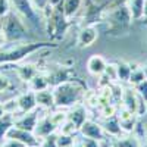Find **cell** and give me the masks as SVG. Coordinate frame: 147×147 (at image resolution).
Masks as SVG:
<instances>
[{
  "label": "cell",
  "mask_w": 147,
  "mask_h": 147,
  "mask_svg": "<svg viewBox=\"0 0 147 147\" xmlns=\"http://www.w3.org/2000/svg\"><path fill=\"white\" fill-rule=\"evenodd\" d=\"M0 30L3 32L6 44L22 43V41L30 40L27 24L24 22V19L12 9L3 18H0Z\"/></svg>",
  "instance_id": "1"
},
{
  "label": "cell",
  "mask_w": 147,
  "mask_h": 147,
  "mask_svg": "<svg viewBox=\"0 0 147 147\" xmlns=\"http://www.w3.org/2000/svg\"><path fill=\"white\" fill-rule=\"evenodd\" d=\"M50 44L47 43H37V41H22L13 44H5L0 49V66L9 63H19L27 56L43 50Z\"/></svg>",
  "instance_id": "2"
},
{
  "label": "cell",
  "mask_w": 147,
  "mask_h": 147,
  "mask_svg": "<svg viewBox=\"0 0 147 147\" xmlns=\"http://www.w3.org/2000/svg\"><path fill=\"white\" fill-rule=\"evenodd\" d=\"M85 94L84 87L77 82L68 80L65 82L57 84L53 87V97H55V107L57 109H66L78 105Z\"/></svg>",
  "instance_id": "3"
},
{
  "label": "cell",
  "mask_w": 147,
  "mask_h": 147,
  "mask_svg": "<svg viewBox=\"0 0 147 147\" xmlns=\"http://www.w3.org/2000/svg\"><path fill=\"white\" fill-rule=\"evenodd\" d=\"M106 22L109 24L107 27V32H110L112 35H124L128 32L131 24H132V16L131 12L127 6V3L118 5L115 7H112L110 10L106 12Z\"/></svg>",
  "instance_id": "4"
},
{
  "label": "cell",
  "mask_w": 147,
  "mask_h": 147,
  "mask_svg": "<svg viewBox=\"0 0 147 147\" xmlns=\"http://www.w3.org/2000/svg\"><path fill=\"white\" fill-rule=\"evenodd\" d=\"M10 7L12 10L24 19V22H28V25L32 28H40L43 25V21L38 15V10L34 7L31 0H10Z\"/></svg>",
  "instance_id": "5"
},
{
  "label": "cell",
  "mask_w": 147,
  "mask_h": 147,
  "mask_svg": "<svg viewBox=\"0 0 147 147\" xmlns=\"http://www.w3.org/2000/svg\"><path fill=\"white\" fill-rule=\"evenodd\" d=\"M6 138H13V140H18L21 143H24L27 147H38L40 146V138L35 137L34 132H30V131H25V129H21V128H16V127H12L7 134H6Z\"/></svg>",
  "instance_id": "6"
},
{
  "label": "cell",
  "mask_w": 147,
  "mask_h": 147,
  "mask_svg": "<svg viewBox=\"0 0 147 147\" xmlns=\"http://www.w3.org/2000/svg\"><path fill=\"white\" fill-rule=\"evenodd\" d=\"M80 136L81 137H87V138H94L99 141H105L106 140V134L102 128V125L96 121L91 119H85V122L80 127Z\"/></svg>",
  "instance_id": "7"
},
{
  "label": "cell",
  "mask_w": 147,
  "mask_h": 147,
  "mask_svg": "<svg viewBox=\"0 0 147 147\" xmlns=\"http://www.w3.org/2000/svg\"><path fill=\"white\" fill-rule=\"evenodd\" d=\"M37 121H38V110L37 109L32 110V112H27V113H16L15 121H13V127L34 132Z\"/></svg>",
  "instance_id": "8"
},
{
  "label": "cell",
  "mask_w": 147,
  "mask_h": 147,
  "mask_svg": "<svg viewBox=\"0 0 147 147\" xmlns=\"http://www.w3.org/2000/svg\"><path fill=\"white\" fill-rule=\"evenodd\" d=\"M57 131V127L55 125V122L52 121L50 118V113L49 115H44L41 118H38V121H37V125L34 128V134L37 138H46L49 136H52V134H55Z\"/></svg>",
  "instance_id": "9"
},
{
  "label": "cell",
  "mask_w": 147,
  "mask_h": 147,
  "mask_svg": "<svg viewBox=\"0 0 147 147\" xmlns=\"http://www.w3.org/2000/svg\"><path fill=\"white\" fill-rule=\"evenodd\" d=\"M97 38H99V30L94 25H87L78 32L77 44L80 49H87V47L93 46Z\"/></svg>",
  "instance_id": "10"
},
{
  "label": "cell",
  "mask_w": 147,
  "mask_h": 147,
  "mask_svg": "<svg viewBox=\"0 0 147 147\" xmlns=\"http://www.w3.org/2000/svg\"><path fill=\"white\" fill-rule=\"evenodd\" d=\"M16 103H18V109L19 113H27V112H32L37 109V100H35V93L32 90H28L25 93H21L16 97Z\"/></svg>",
  "instance_id": "11"
},
{
  "label": "cell",
  "mask_w": 147,
  "mask_h": 147,
  "mask_svg": "<svg viewBox=\"0 0 147 147\" xmlns=\"http://www.w3.org/2000/svg\"><path fill=\"white\" fill-rule=\"evenodd\" d=\"M116 116H118V121H119V125H121L122 131L127 132V134L134 131V128H136V125H137V121H138V116L136 113L129 112V110H127L124 107L116 113Z\"/></svg>",
  "instance_id": "12"
},
{
  "label": "cell",
  "mask_w": 147,
  "mask_h": 147,
  "mask_svg": "<svg viewBox=\"0 0 147 147\" xmlns=\"http://www.w3.org/2000/svg\"><path fill=\"white\" fill-rule=\"evenodd\" d=\"M100 125H102V128H103L106 136H110V137H113V138L121 137L122 132H124V131H122V128H121V125H119V121H118L116 113L112 115V116L105 118V121L102 122Z\"/></svg>",
  "instance_id": "13"
},
{
  "label": "cell",
  "mask_w": 147,
  "mask_h": 147,
  "mask_svg": "<svg viewBox=\"0 0 147 147\" xmlns=\"http://www.w3.org/2000/svg\"><path fill=\"white\" fill-rule=\"evenodd\" d=\"M106 66H107V62L105 60V57L100 56V55H93L87 60V71L94 77L103 75L105 71H106Z\"/></svg>",
  "instance_id": "14"
},
{
  "label": "cell",
  "mask_w": 147,
  "mask_h": 147,
  "mask_svg": "<svg viewBox=\"0 0 147 147\" xmlns=\"http://www.w3.org/2000/svg\"><path fill=\"white\" fill-rule=\"evenodd\" d=\"M16 65V63H15ZM16 69V75H18V78L21 80V81H24V82H30L37 74H38L40 71H38V68H37V65H34V63H30V62H27V63H21V65H16L15 66Z\"/></svg>",
  "instance_id": "15"
},
{
  "label": "cell",
  "mask_w": 147,
  "mask_h": 147,
  "mask_svg": "<svg viewBox=\"0 0 147 147\" xmlns=\"http://www.w3.org/2000/svg\"><path fill=\"white\" fill-rule=\"evenodd\" d=\"M68 119L72 122L75 127H80L85 122V119H87V109H85L82 105H75V106H72V109L68 112Z\"/></svg>",
  "instance_id": "16"
},
{
  "label": "cell",
  "mask_w": 147,
  "mask_h": 147,
  "mask_svg": "<svg viewBox=\"0 0 147 147\" xmlns=\"http://www.w3.org/2000/svg\"><path fill=\"white\" fill-rule=\"evenodd\" d=\"M34 93H35L37 106L44 107V109H52V107H55L53 90H50V88H44V90H40V91H34Z\"/></svg>",
  "instance_id": "17"
},
{
  "label": "cell",
  "mask_w": 147,
  "mask_h": 147,
  "mask_svg": "<svg viewBox=\"0 0 147 147\" xmlns=\"http://www.w3.org/2000/svg\"><path fill=\"white\" fill-rule=\"evenodd\" d=\"M84 3V0H63L62 3V13H63V18L66 21H69L71 18H74L81 9Z\"/></svg>",
  "instance_id": "18"
},
{
  "label": "cell",
  "mask_w": 147,
  "mask_h": 147,
  "mask_svg": "<svg viewBox=\"0 0 147 147\" xmlns=\"http://www.w3.org/2000/svg\"><path fill=\"white\" fill-rule=\"evenodd\" d=\"M134 136H136L141 144V147H147V113L140 116L137 121V125L134 128Z\"/></svg>",
  "instance_id": "19"
},
{
  "label": "cell",
  "mask_w": 147,
  "mask_h": 147,
  "mask_svg": "<svg viewBox=\"0 0 147 147\" xmlns=\"http://www.w3.org/2000/svg\"><path fill=\"white\" fill-rule=\"evenodd\" d=\"M28 85H30V90H32V91H40V90H44V88H50L49 77L41 74V72L37 74V75L28 82Z\"/></svg>",
  "instance_id": "20"
},
{
  "label": "cell",
  "mask_w": 147,
  "mask_h": 147,
  "mask_svg": "<svg viewBox=\"0 0 147 147\" xmlns=\"http://www.w3.org/2000/svg\"><path fill=\"white\" fill-rule=\"evenodd\" d=\"M13 121H15V115L13 113H7V112L0 118V143L5 141L7 131L13 127Z\"/></svg>",
  "instance_id": "21"
},
{
  "label": "cell",
  "mask_w": 147,
  "mask_h": 147,
  "mask_svg": "<svg viewBox=\"0 0 147 147\" xmlns=\"http://www.w3.org/2000/svg\"><path fill=\"white\" fill-rule=\"evenodd\" d=\"M127 6L131 12L132 21H140L143 19V7H144V0H127Z\"/></svg>",
  "instance_id": "22"
},
{
  "label": "cell",
  "mask_w": 147,
  "mask_h": 147,
  "mask_svg": "<svg viewBox=\"0 0 147 147\" xmlns=\"http://www.w3.org/2000/svg\"><path fill=\"white\" fill-rule=\"evenodd\" d=\"M131 71H132V65H129V63H127V62H119V63H116V80L124 81V82H128L129 75H131Z\"/></svg>",
  "instance_id": "23"
},
{
  "label": "cell",
  "mask_w": 147,
  "mask_h": 147,
  "mask_svg": "<svg viewBox=\"0 0 147 147\" xmlns=\"http://www.w3.org/2000/svg\"><path fill=\"white\" fill-rule=\"evenodd\" d=\"M144 80H146V77H144L143 66H132V71H131V75H129L128 82L134 87V85H137V84L143 82Z\"/></svg>",
  "instance_id": "24"
},
{
  "label": "cell",
  "mask_w": 147,
  "mask_h": 147,
  "mask_svg": "<svg viewBox=\"0 0 147 147\" xmlns=\"http://www.w3.org/2000/svg\"><path fill=\"white\" fill-rule=\"evenodd\" d=\"M59 132H62V134H68V136H74V137H75V136H80V134H78V132H80L78 127L74 125L69 119H66V121L63 122V124L59 127Z\"/></svg>",
  "instance_id": "25"
},
{
  "label": "cell",
  "mask_w": 147,
  "mask_h": 147,
  "mask_svg": "<svg viewBox=\"0 0 147 147\" xmlns=\"http://www.w3.org/2000/svg\"><path fill=\"white\" fill-rule=\"evenodd\" d=\"M75 140H77V138L74 137V136H68V134H62V132L56 134V143H57V147H68V146H74Z\"/></svg>",
  "instance_id": "26"
},
{
  "label": "cell",
  "mask_w": 147,
  "mask_h": 147,
  "mask_svg": "<svg viewBox=\"0 0 147 147\" xmlns=\"http://www.w3.org/2000/svg\"><path fill=\"white\" fill-rule=\"evenodd\" d=\"M38 147H57V143H56V132L49 136L46 138H43L40 141V146Z\"/></svg>",
  "instance_id": "27"
},
{
  "label": "cell",
  "mask_w": 147,
  "mask_h": 147,
  "mask_svg": "<svg viewBox=\"0 0 147 147\" xmlns=\"http://www.w3.org/2000/svg\"><path fill=\"white\" fill-rule=\"evenodd\" d=\"M80 141L82 143L84 147H102V141L94 140V138H87V137H81L80 136Z\"/></svg>",
  "instance_id": "28"
},
{
  "label": "cell",
  "mask_w": 147,
  "mask_h": 147,
  "mask_svg": "<svg viewBox=\"0 0 147 147\" xmlns=\"http://www.w3.org/2000/svg\"><path fill=\"white\" fill-rule=\"evenodd\" d=\"M134 88H136V91L147 102V80H144L143 82H140L137 85H134Z\"/></svg>",
  "instance_id": "29"
},
{
  "label": "cell",
  "mask_w": 147,
  "mask_h": 147,
  "mask_svg": "<svg viewBox=\"0 0 147 147\" xmlns=\"http://www.w3.org/2000/svg\"><path fill=\"white\" fill-rule=\"evenodd\" d=\"M31 3L34 5V7L37 10L40 12H44L46 9L50 7V5H49V0H31Z\"/></svg>",
  "instance_id": "30"
},
{
  "label": "cell",
  "mask_w": 147,
  "mask_h": 147,
  "mask_svg": "<svg viewBox=\"0 0 147 147\" xmlns=\"http://www.w3.org/2000/svg\"><path fill=\"white\" fill-rule=\"evenodd\" d=\"M10 88V80L0 72V93H5Z\"/></svg>",
  "instance_id": "31"
},
{
  "label": "cell",
  "mask_w": 147,
  "mask_h": 147,
  "mask_svg": "<svg viewBox=\"0 0 147 147\" xmlns=\"http://www.w3.org/2000/svg\"><path fill=\"white\" fill-rule=\"evenodd\" d=\"M103 75L106 78H109V80H112V81L116 80V65H107Z\"/></svg>",
  "instance_id": "32"
},
{
  "label": "cell",
  "mask_w": 147,
  "mask_h": 147,
  "mask_svg": "<svg viewBox=\"0 0 147 147\" xmlns=\"http://www.w3.org/2000/svg\"><path fill=\"white\" fill-rule=\"evenodd\" d=\"M2 147H27V146L13 138H5V141L2 143Z\"/></svg>",
  "instance_id": "33"
},
{
  "label": "cell",
  "mask_w": 147,
  "mask_h": 147,
  "mask_svg": "<svg viewBox=\"0 0 147 147\" xmlns=\"http://www.w3.org/2000/svg\"><path fill=\"white\" fill-rule=\"evenodd\" d=\"M10 10V0H0V18H3Z\"/></svg>",
  "instance_id": "34"
},
{
  "label": "cell",
  "mask_w": 147,
  "mask_h": 147,
  "mask_svg": "<svg viewBox=\"0 0 147 147\" xmlns=\"http://www.w3.org/2000/svg\"><path fill=\"white\" fill-rule=\"evenodd\" d=\"M143 21L147 22V0H144V7H143Z\"/></svg>",
  "instance_id": "35"
},
{
  "label": "cell",
  "mask_w": 147,
  "mask_h": 147,
  "mask_svg": "<svg viewBox=\"0 0 147 147\" xmlns=\"http://www.w3.org/2000/svg\"><path fill=\"white\" fill-rule=\"evenodd\" d=\"M74 147H84V146H82V143L80 141V138H77V140H75V143H74Z\"/></svg>",
  "instance_id": "36"
},
{
  "label": "cell",
  "mask_w": 147,
  "mask_h": 147,
  "mask_svg": "<svg viewBox=\"0 0 147 147\" xmlns=\"http://www.w3.org/2000/svg\"><path fill=\"white\" fill-rule=\"evenodd\" d=\"M5 113H6V112H5V107H3V105H0V118H2Z\"/></svg>",
  "instance_id": "37"
},
{
  "label": "cell",
  "mask_w": 147,
  "mask_h": 147,
  "mask_svg": "<svg viewBox=\"0 0 147 147\" xmlns=\"http://www.w3.org/2000/svg\"><path fill=\"white\" fill-rule=\"evenodd\" d=\"M143 71H144V77H146V80H147V65L143 66Z\"/></svg>",
  "instance_id": "38"
},
{
  "label": "cell",
  "mask_w": 147,
  "mask_h": 147,
  "mask_svg": "<svg viewBox=\"0 0 147 147\" xmlns=\"http://www.w3.org/2000/svg\"><path fill=\"white\" fill-rule=\"evenodd\" d=\"M107 147H115V144H113V143H109V146H107Z\"/></svg>",
  "instance_id": "39"
},
{
  "label": "cell",
  "mask_w": 147,
  "mask_h": 147,
  "mask_svg": "<svg viewBox=\"0 0 147 147\" xmlns=\"http://www.w3.org/2000/svg\"><path fill=\"white\" fill-rule=\"evenodd\" d=\"M68 147H74V146H68Z\"/></svg>",
  "instance_id": "40"
}]
</instances>
